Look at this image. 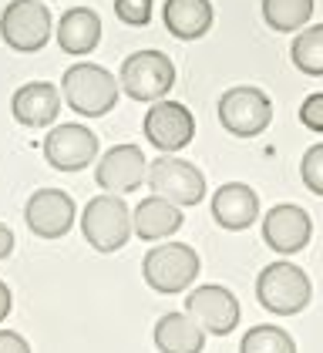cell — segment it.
<instances>
[{
  "mask_svg": "<svg viewBox=\"0 0 323 353\" xmlns=\"http://www.w3.org/2000/svg\"><path fill=\"white\" fill-rule=\"evenodd\" d=\"M61 94L84 118H101L118 105V81L101 64H71L61 78Z\"/></svg>",
  "mask_w": 323,
  "mask_h": 353,
  "instance_id": "6da1fadb",
  "label": "cell"
},
{
  "mask_svg": "<svg viewBox=\"0 0 323 353\" xmlns=\"http://www.w3.org/2000/svg\"><path fill=\"white\" fill-rule=\"evenodd\" d=\"M256 296L260 306L276 313V316H296L300 310H306V303L313 296L310 276L293 266V263H273L260 272L256 279Z\"/></svg>",
  "mask_w": 323,
  "mask_h": 353,
  "instance_id": "7a4b0ae2",
  "label": "cell"
},
{
  "mask_svg": "<svg viewBox=\"0 0 323 353\" xmlns=\"http://www.w3.org/2000/svg\"><path fill=\"white\" fill-rule=\"evenodd\" d=\"M141 276L155 293H165V296L186 293L192 279L199 276V256L186 243L155 245V249H148V256L141 263Z\"/></svg>",
  "mask_w": 323,
  "mask_h": 353,
  "instance_id": "3957f363",
  "label": "cell"
},
{
  "mask_svg": "<svg viewBox=\"0 0 323 353\" xmlns=\"http://www.w3.org/2000/svg\"><path fill=\"white\" fill-rule=\"evenodd\" d=\"M81 229H84V239L91 243V249L118 252L132 236V212H128L121 195H111V192L108 195H95L84 205Z\"/></svg>",
  "mask_w": 323,
  "mask_h": 353,
  "instance_id": "277c9868",
  "label": "cell"
},
{
  "mask_svg": "<svg viewBox=\"0 0 323 353\" xmlns=\"http://www.w3.org/2000/svg\"><path fill=\"white\" fill-rule=\"evenodd\" d=\"M219 121L229 135L236 138H256L263 135L273 121V101L266 98V91L260 88H229L222 98H219Z\"/></svg>",
  "mask_w": 323,
  "mask_h": 353,
  "instance_id": "5b68a950",
  "label": "cell"
},
{
  "mask_svg": "<svg viewBox=\"0 0 323 353\" xmlns=\"http://www.w3.org/2000/svg\"><path fill=\"white\" fill-rule=\"evenodd\" d=\"M145 182L152 195H159L172 205H199L206 199V175L192 162L162 155L145 168Z\"/></svg>",
  "mask_w": 323,
  "mask_h": 353,
  "instance_id": "8992f818",
  "label": "cell"
},
{
  "mask_svg": "<svg viewBox=\"0 0 323 353\" xmlns=\"http://www.w3.org/2000/svg\"><path fill=\"white\" fill-rule=\"evenodd\" d=\"M3 44L21 54H34L51 41V10L41 0H10L0 17Z\"/></svg>",
  "mask_w": 323,
  "mask_h": 353,
  "instance_id": "52a82bcc",
  "label": "cell"
},
{
  "mask_svg": "<svg viewBox=\"0 0 323 353\" xmlns=\"http://www.w3.org/2000/svg\"><path fill=\"white\" fill-rule=\"evenodd\" d=\"M118 81L135 101H162L175 84V64L162 51H135L125 57Z\"/></svg>",
  "mask_w": 323,
  "mask_h": 353,
  "instance_id": "ba28073f",
  "label": "cell"
},
{
  "mask_svg": "<svg viewBox=\"0 0 323 353\" xmlns=\"http://www.w3.org/2000/svg\"><path fill=\"white\" fill-rule=\"evenodd\" d=\"M186 313L202 326L206 333L229 336V333L239 326V299L233 296L226 286L206 283V286H195L186 296Z\"/></svg>",
  "mask_w": 323,
  "mask_h": 353,
  "instance_id": "9c48e42d",
  "label": "cell"
},
{
  "mask_svg": "<svg viewBox=\"0 0 323 353\" xmlns=\"http://www.w3.org/2000/svg\"><path fill=\"white\" fill-rule=\"evenodd\" d=\"M75 199L61 189H37L24 205L27 229L41 239H61L68 236V229L75 225Z\"/></svg>",
  "mask_w": 323,
  "mask_h": 353,
  "instance_id": "30bf717a",
  "label": "cell"
},
{
  "mask_svg": "<svg viewBox=\"0 0 323 353\" xmlns=\"http://www.w3.org/2000/svg\"><path fill=\"white\" fill-rule=\"evenodd\" d=\"M98 155V135L84 125H57L44 138V159L57 172H78L88 168Z\"/></svg>",
  "mask_w": 323,
  "mask_h": 353,
  "instance_id": "8fae6325",
  "label": "cell"
},
{
  "mask_svg": "<svg viewBox=\"0 0 323 353\" xmlns=\"http://www.w3.org/2000/svg\"><path fill=\"white\" fill-rule=\"evenodd\" d=\"M195 135V118L186 105L179 101H155L145 114V138L159 148V152H179L186 148Z\"/></svg>",
  "mask_w": 323,
  "mask_h": 353,
  "instance_id": "7c38bea8",
  "label": "cell"
},
{
  "mask_svg": "<svg viewBox=\"0 0 323 353\" xmlns=\"http://www.w3.org/2000/svg\"><path fill=\"white\" fill-rule=\"evenodd\" d=\"M310 236H313V222L300 205H290V202L273 205L263 219V239L273 252L293 256L300 249H306Z\"/></svg>",
  "mask_w": 323,
  "mask_h": 353,
  "instance_id": "4fadbf2b",
  "label": "cell"
},
{
  "mask_svg": "<svg viewBox=\"0 0 323 353\" xmlns=\"http://www.w3.org/2000/svg\"><path fill=\"white\" fill-rule=\"evenodd\" d=\"M145 155L138 145H115L111 152L101 155V162L95 168V179L98 185L111 195H125V192H135L141 182H145Z\"/></svg>",
  "mask_w": 323,
  "mask_h": 353,
  "instance_id": "5bb4252c",
  "label": "cell"
},
{
  "mask_svg": "<svg viewBox=\"0 0 323 353\" xmlns=\"http://www.w3.org/2000/svg\"><path fill=\"white\" fill-rule=\"evenodd\" d=\"M256 216H260V195L242 182H226L213 195V219L229 232L249 229Z\"/></svg>",
  "mask_w": 323,
  "mask_h": 353,
  "instance_id": "9a60e30c",
  "label": "cell"
},
{
  "mask_svg": "<svg viewBox=\"0 0 323 353\" xmlns=\"http://www.w3.org/2000/svg\"><path fill=\"white\" fill-rule=\"evenodd\" d=\"M14 118L27 125V128H44L57 121V111H61V98H57V88L48 81H30L24 88L14 91V101H10Z\"/></svg>",
  "mask_w": 323,
  "mask_h": 353,
  "instance_id": "2e32d148",
  "label": "cell"
},
{
  "mask_svg": "<svg viewBox=\"0 0 323 353\" xmlns=\"http://www.w3.org/2000/svg\"><path fill=\"white\" fill-rule=\"evenodd\" d=\"M182 229V212L179 205L165 202L159 195H148L138 202V209L132 212V232L145 243H159L165 236L179 232Z\"/></svg>",
  "mask_w": 323,
  "mask_h": 353,
  "instance_id": "e0dca14e",
  "label": "cell"
},
{
  "mask_svg": "<svg viewBox=\"0 0 323 353\" xmlns=\"http://www.w3.org/2000/svg\"><path fill=\"white\" fill-rule=\"evenodd\" d=\"M101 41V21L91 7H71L61 21H57V44L64 54H91Z\"/></svg>",
  "mask_w": 323,
  "mask_h": 353,
  "instance_id": "ac0fdd59",
  "label": "cell"
},
{
  "mask_svg": "<svg viewBox=\"0 0 323 353\" xmlns=\"http://www.w3.org/2000/svg\"><path fill=\"white\" fill-rule=\"evenodd\" d=\"M162 21L168 34H175L179 41H195L213 28V3L209 0H165Z\"/></svg>",
  "mask_w": 323,
  "mask_h": 353,
  "instance_id": "d6986e66",
  "label": "cell"
},
{
  "mask_svg": "<svg viewBox=\"0 0 323 353\" xmlns=\"http://www.w3.org/2000/svg\"><path fill=\"white\" fill-rule=\"evenodd\" d=\"M155 347L159 353H202L206 330L188 313H165L155 323Z\"/></svg>",
  "mask_w": 323,
  "mask_h": 353,
  "instance_id": "ffe728a7",
  "label": "cell"
},
{
  "mask_svg": "<svg viewBox=\"0 0 323 353\" xmlns=\"http://www.w3.org/2000/svg\"><path fill=\"white\" fill-rule=\"evenodd\" d=\"M313 14V0H263V17L273 30L293 34L300 30Z\"/></svg>",
  "mask_w": 323,
  "mask_h": 353,
  "instance_id": "44dd1931",
  "label": "cell"
},
{
  "mask_svg": "<svg viewBox=\"0 0 323 353\" xmlns=\"http://www.w3.org/2000/svg\"><path fill=\"white\" fill-rule=\"evenodd\" d=\"M293 64L310 74V78H323V24L317 28H306L303 34H296L293 48H290Z\"/></svg>",
  "mask_w": 323,
  "mask_h": 353,
  "instance_id": "7402d4cb",
  "label": "cell"
},
{
  "mask_svg": "<svg viewBox=\"0 0 323 353\" xmlns=\"http://www.w3.org/2000/svg\"><path fill=\"white\" fill-rule=\"evenodd\" d=\"M239 353H296V343L286 330L263 323V326L246 330V336H242V343H239Z\"/></svg>",
  "mask_w": 323,
  "mask_h": 353,
  "instance_id": "603a6c76",
  "label": "cell"
},
{
  "mask_svg": "<svg viewBox=\"0 0 323 353\" xmlns=\"http://www.w3.org/2000/svg\"><path fill=\"white\" fill-rule=\"evenodd\" d=\"M300 175H303V185L313 195H323V141L306 148V155L300 162Z\"/></svg>",
  "mask_w": 323,
  "mask_h": 353,
  "instance_id": "cb8c5ba5",
  "label": "cell"
},
{
  "mask_svg": "<svg viewBox=\"0 0 323 353\" xmlns=\"http://www.w3.org/2000/svg\"><path fill=\"white\" fill-rule=\"evenodd\" d=\"M115 14L132 28H145L152 21V0H115Z\"/></svg>",
  "mask_w": 323,
  "mask_h": 353,
  "instance_id": "d4e9b609",
  "label": "cell"
},
{
  "mask_svg": "<svg viewBox=\"0 0 323 353\" xmlns=\"http://www.w3.org/2000/svg\"><path fill=\"white\" fill-rule=\"evenodd\" d=\"M300 121H303L310 132H323V91L310 94V98L300 105Z\"/></svg>",
  "mask_w": 323,
  "mask_h": 353,
  "instance_id": "484cf974",
  "label": "cell"
},
{
  "mask_svg": "<svg viewBox=\"0 0 323 353\" xmlns=\"http://www.w3.org/2000/svg\"><path fill=\"white\" fill-rule=\"evenodd\" d=\"M0 353H30V343L14 330H0Z\"/></svg>",
  "mask_w": 323,
  "mask_h": 353,
  "instance_id": "4316f807",
  "label": "cell"
},
{
  "mask_svg": "<svg viewBox=\"0 0 323 353\" xmlns=\"http://www.w3.org/2000/svg\"><path fill=\"white\" fill-rule=\"evenodd\" d=\"M10 252H14V232L0 222V259H7Z\"/></svg>",
  "mask_w": 323,
  "mask_h": 353,
  "instance_id": "83f0119b",
  "label": "cell"
},
{
  "mask_svg": "<svg viewBox=\"0 0 323 353\" xmlns=\"http://www.w3.org/2000/svg\"><path fill=\"white\" fill-rule=\"evenodd\" d=\"M10 290H7V283H0V323L7 320V313H10Z\"/></svg>",
  "mask_w": 323,
  "mask_h": 353,
  "instance_id": "f1b7e54d",
  "label": "cell"
}]
</instances>
